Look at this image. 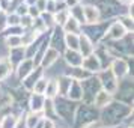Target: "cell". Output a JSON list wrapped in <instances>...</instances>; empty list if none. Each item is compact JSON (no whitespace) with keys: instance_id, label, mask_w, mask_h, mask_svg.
Segmentation results:
<instances>
[{"instance_id":"cell-1","label":"cell","mask_w":134,"mask_h":128,"mask_svg":"<svg viewBox=\"0 0 134 128\" xmlns=\"http://www.w3.org/2000/svg\"><path fill=\"white\" fill-rule=\"evenodd\" d=\"M131 115H133V105H127V104L113 99L105 109L99 110L98 122L104 128H116L121 122H124Z\"/></svg>"},{"instance_id":"cell-2","label":"cell","mask_w":134,"mask_h":128,"mask_svg":"<svg viewBox=\"0 0 134 128\" xmlns=\"http://www.w3.org/2000/svg\"><path fill=\"white\" fill-rule=\"evenodd\" d=\"M99 118V110H97L91 104H79L75 115H74V124L75 128H85L92 122H97Z\"/></svg>"},{"instance_id":"cell-3","label":"cell","mask_w":134,"mask_h":128,"mask_svg":"<svg viewBox=\"0 0 134 128\" xmlns=\"http://www.w3.org/2000/svg\"><path fill=\"white\" fill-rule=\"evenodd\" d=\"M53 104H54L56 116L60 118L62 121H65L66 124H72L74 115H75V110H77L79 104L74 103V101H69L65 97H56L53 99Z\"/></svg>"},{"instance_id":"cell-4","label":"cell","mask_w":134,"mask_h":128,"mask_svg":"<svg viewBox=\"0 0 134 128\" xmlns=\"http://www.w3.org/2000/svg\"><path fill=\"white\" fill-rule=\"evenodd\" d=\"M107 26H109L107 21H99L97 24H83L81 26V33L89 38L93 45H97L103 41L104 33L107 30Z\"/></svg>"},{"instance_id":"cell-5","label":"cell","mask_w":134,"mask_h":128,"mask_svg":"<svg viewBox=\"0 0 134 128\" xmlns=\"http://www.w3.org/2000/svg\"><path fill=\"white\" fill-rule=\"evenodd\" d=\"M80 85H81V92H83V97H81L83 104H91L92 105L93 97L101 91V86H99V81H98L97 75L87 77L86 80L80 81Z\"/></svg>"},{"instance_id":"cell-6","label":"cell","mask_w":134,"mask_h":128,"mask_svg":"<svg viewBox=\"0 0 134 128\" xmlns=\"http://www.w3.org/2000/svg\"><path fill=\"white\" fill-rule=\"evenodd\" d=\"M97 79H98V81H99L101 89L105 91V92H109V93H111V95L115 97L116 91H118V83H119V80L111 74V71H110L109 68H107V69H101V71L97 74Z\"/></svg>"},{"instance_id":"cell-7","label":"cell","mask_w":134,"mask_h":128,"mask_svg":"<svg viewBox=\"0 0 134 128\" xmlns=\"http://www.w3.org/2000/svg\"><path fill=\"white\" fill-rule=\"evenodd\" d=\"M109 69L111 71V74L118 80H122L130 75V65H128V60L124 59V57H115V59H111V62H110V65H109Z\"/></svg>"},{"instance_id":"cell-8","label":"cell","mask_w":134,"mask_h":128,"mask_svg":"<svg viewBox=\"0 0 134 128\" xmlns=\"http://www.w3.org/2000/svg\"><path fill=\"white\" fill-rule=\"evenodd\" d=\"M127 35H128L127 30H125V29L122 27L121 23L116 20V21H113V23H110V24L107 26V30H105V33H104L103 41H113V42H116V41L124 39ZM103 41H101V42H103Z\"/></svg>"},{"instance_id":"cell-9","label":"cell","mask_w":134,"mask_h":128,"mask_svg":"<svg viewBox=\"0 0 134 128\" xmlns=\"http://www.w3.org/2000/svg\"><path fill=\"white\" fill-rule=\"evenodd\" d=\"M50 32H51V33H50V38H48V47L56 50L57 53L62 54V53L65 51V42H63L65 33H63V30H62L60 27H57V26H54Z\"/></svg>"},{"instance_id":"cell-10","label":"cell","mask_w":134,"mask_h":128,"mask_svg":"<svg viewBox=\"0 0 134 128\" xmlns=\"http://www.w3.org/2000/svg\"><path fill=\"white\" fill-rule=\"evenodd\" d=\"M83 18H85L83 24H97V23H99L101 21V12H99L98 5H93V3L83 5Z\"/></svg>"},{"instance_id":"cell-11","label":"cell","mask_w":134,"mask_h":128,"mask_svg":"<svg viewBox=\"0 0 134 128\" xmlns=\"http://www.w3.org/2000/svg\"><path fill=\"white\" fill-rule=\"evenodd\" d=\"M60 56L62 54L60 53H57L56 50L47 47V50L44 51V54H42V59H41V62H39V66L42 68L44 71H47V69H50L56 62L60 59Z\"/></svg>"},{"instance_id":"cell-12","label":"cell","mask_w":134,"mask_h":128,"mask_svg":"<svg viewBox=\"0 0 134 128\" xmlns=\"http://www.w3.org/2000/svg\"><path fill=\"white\" fill-rule=\"evenodd\" d=\"M33 69H35V63H33L32 59H23L17 66L14 68V71H15V77H17L18 81L24 80L26 77L33 71Z\"/></svg>"},{"instance_id":"cell-13","label":"cell","mask_w":134,"mask_h":128,"mask_svg":"<svg viewBox=\"0 0 134 128\" xmlns=\"http://www.w3.org/2000/svg\"><path fill=\"white\" fill-rule=\"evenodd\" d=\"M44 69L41 66H35V69L32 71L27 77H26L24 80H21V85H23V89L24 91H29L32 92V89H33V86H35V83H36L39 79H42L44 77Z\"/></svg>"},{"instance_id":"cell-14","label":"cell","mask_w":134,"mask_h":128,"mask_svg":"<svg viewBox=\"0 0 134 128\" xmlns=\"http://www.w3.org/2000/svg\"><path fill=\"white\" fill-rule=\"evenodd\" d=\"M115 99V97L111 95V93H109V92H105V91H101L98 92L97 95L93 97V101H92V105L95 107L97 110H103V109H105L107 105H109L111 101Z\"/></svg>"},{"instance_id":"cell-15","label":"cell","mask_w":134,"mask_h":128,"mask_svg":"<svg viewBox=\"0 0 134 128\" xmlns=\"http://www.w3.org/2000/svg\"><path fill=\"white\" fill-rule=\"evenodd\" d=\"M63 60L68 68H79L83 63V56L77 50H65L63 51Z\"/></svg>"},{"instance_id":"cell-16","label":"cell","mask_w":134,"mask_h":128,"mask_svg":"<svg viewBox=\"0 0 134 128\" xmlns=\"http://www.w3.org/2000/svg\"><path fill=\"white\" fill-rule=\"evenodd\" d=\"M81 68L85 69L86 73H89L91 75H95L101 71V63L98 60V57L95 54H91L83 59V63H81Z\"/></svg>"},{"instance_id":"cell-17","label":"cell","mask_w":134,"mask_h":128,"mask_svg":"<svg viewBox=\"0 0 134 128\" xmlns=\"http://www.w3.org/2000/svg\"><path fill=\"white\" fill-rule=\"evenodd\" d=\"M93 51H95V45L92 44V41L87 36H85L83 33H80L79 35V53L83 56V59L93 54Z\"/></svg>"},{"instance_id":"cell-18","label":"cell","mask_w":134,"mask_h":128,"mask_svg":"<svg viewBox=\"0 0 134 128\" xmlns=\"http://www.w3.org/2000/svg\"><path fill=\"white\" fill-rule=\"evenodd\" d=\"M81 97H83V92H81V85L77 80H71V85L68 87V92L65 98H68L69 101H74V103H79L81 101Z\"/></svg>"},{"instance_id":"cell-19","label":"cell","mask_w":134,"mask_h":128,"mask_svg":"<svg viewBox=\"0 0 134 128\" xmlns=\"http://www.w3.org/2000/svg\"><path fill=\"white\" fill-rule=\"evenodd\" d=\"M44 103H45V97L44 95H38L32 92L29 97V110L32 113H42Z\"/></svg>"},{"instance_id":"cell-20","label":"cell","mask_w":134,"mask_h":128,"mask_svg":"<svg viewBox=\"0 0 134 128\" xmlns=\"http://www.w3.org/2000/svg\"><path fill=\"white\" fill-rule=\"evenodd\" d=\"M60 29L63 30V33H72V35H80L81 33V24L77 20H74L72 17H69Z\"/></svg>"},{"instance_id":"cell-21","label":"cell","mask_w":134,"mask_h":128,"mask_svg":"<svg viewBox=\"0 0 134 128\" xmlns=\"http://www.w3.org/2000/svg\"><path fill=\"white\" fill-rule=\"evenodd\" d=\"M26 59V51H24V47H18V48H12L9 50V57H8V60L11 62V65L14 68L18 65L20 62Z\"/></svg>"},{"instance_id":"cell-22","label":"cell","mask_w":134,"mask_h":128,"mask_svg":"<svg viewBox=\"0 0 134 128\" xmlns=\"http://www.w3.org/2000/svg\"><path fill=\"white\" fill-rule=\"evenodd\" d=\"M12 73H14V66L11 65V62L8 60V57H2L0 59V81L8 80Z\"/></svg>"},{"instance_id":"cell-23","label":"cell","mask_w":134,"mask_h":128,"mask_svg":"<svg viewBox=\"0 0 134 128\" xmlns=\"http://www.w3.org/2000/svg\"><path fill=\"white\" fill-rule=\"evenodd\" d=\"M44 97L47 99H54L57 97V79L56 77H51L47 81V87H45V92H44Z\"/></svg>"},{"instance_id":"cell-24","label":"cell","mask_w":134,"mask_h":128,"mask_svg":"<svg viewBox=\"0 0 134 128\" xmlns=\"http://www.w3.org/2000/svg\"><path fill=\"white\" fill-rule=\"evenodd\" d=\"M63 42H65V50H77L79 51V35L65 33Z\"/></svg>"},{"instance_id":"cell-25","label":"cell","mask_w":134,"mask_h":128,"mask_svg":"<svg viewBox=\"0 0 134 128\" xmlns=\"http://www.w3.org/2000/svg\"><path fill=\"white\" fill-rule=\"evenodd\" d=\"M68 12H69V17H72L74 20H77L80 24L83 26L85 18H83V5H81V3L75 5L74 8H69V9H68Z\"/></svg>"},{"instance_id":"cell-26","label":"cell","mask_w":134,"mask_h":128,"mask_svg":"<svg viewBox=\"0 0 134 128\" xmlns=\"http://www.w3.org/2000/svg\"><path fill=\"white\" fill-rule=\"evenodd\" d=\"M17 118H18V116L12 115L11 112H9L8 115L2 116V118H0V128H15Z\"/></svg>"},{"instance_id":"cell-27","label":"cell","mask_w":134,"mask_h":128,"mask_svg":"<svg viewBox=\"0 0 134 128\" xmlns=\"http://www.w3.org/2000/svg\"><path fill=\"white\" fill-rule=\"evenodd\" d=\"M68 18H69V12H68V9H65V11H59V12L53 14V21H54V26H57V27H62Z\"/></svg>"},{"instance_id":"cell-28","label":"cell","mask_w":134,"mask_h":128,"mask_svg":"<svg viewBox=\"0 0 134 128\" xmlns=\"http://www.w3.org/2000/svg\"><path fill=\"white\" fill-rule=\"evenodd\" d=\"M118 21L122 24V27L127 30V33H133L134 30V21L133 18H130L127 14L125 15H121V17H118Z\"/></svg>"},{"instance_id":"cell-29","label":"cell","mask_w":134,"mask_h":128,"mask_svg":"<svg viewBox=\"0 0 134 128\" xmlns=\"http://www.w3.org/2000/svg\"><path fill=\"white\" fill-rule=\"evenodd\" d=\"M5 45H6L9 50L12 48H18V47H23V42H21V36H5Z\"/></svg>"},{"instance_id":"cell-30","label":"cell","mask_w":134,"mask_h":128,"mask_svg":"<svg viewBox=\"0 0 134 128\" xmlns=\"http://www.w3.org/2000/svg\"><path fill=\"white\" fill-rule=\"evenodd\" d=\"M47 81H48V79H47V77H45V74H44L42 79H39L36 83H35V86H33L32 92H33V93H38V95H44L45 87H47Z\"/></svg>"},{"instance_id":"cell-31","label":"cell","mask_w":134,"mask_h":128,"mask_svg":"<svg viewBox=\"0 0 134 128\" xmlns=\"http://www.w3.org/2000/svg\"><path fill=\"white\" fill-rule=\"evenodd\" d=\"M6 23H8V27L18 26L20 24V17L15 12H6Z\"/></svg>"},{"instance_id":"cell-32","label":"cell","mask_w":134,"mask_h":128,"mask_svg":"<svg viewBox=\"0 0 134 128\" xmlns=\"http://www.w3.org/2000/svg\"><path fill=\"white\" fill-rule=\"evenodd\" d=\"M27 8H29V6L23 2V3H20L18 6L15 8V11H14V12L17 14L18 17H24V15H27Z\"/></svg>"},{"instance_id":"cell-33","label":"cell","mask_w":134,"mask_h":128,"mask_svg":"<svg viewBox=\"0 0 134 128\" xmlns=\"http://www.w3.org/2000/svg\"><path fill=\"white\" fill-rule=\"evenodd\" d=\"M6 27H8V23H6V12H5V11H2V12H0V33H3Z\"/></svg>"},{"instance_id":"cell-34","label":"cell","mask_w":134,"mask_h":128,"mask_svg":"<svg viewBox=\"0 0 134 128\" xmlns=\"http://www.w3.org/2000/svg\"><path fill=\"white\" fill-rule=\"evenodd\" d=\"M15 128H27V124H26V113H23L21 116H18V118H17Z\"/></svg>"},{"instance_id":"cell-35","label":"cell","mask_w":134,"mask_h":128,"mask_svg":"<svg viewBox=\"0 0 134 128\" xmlns=\"http://www.w3.org/2000/svg\"><path fill=\"white\" fill-rule=\"evenodd\" d=\"M45 3H47V0H36V3H35L36 9H38L41 14L45 12Z\"/></svg>"},{"instance_id":"cell-36","label":"cell","mask_w":134,"mask_h":128,"mask_svg":"<svg viewBox=\"0 0 134 128\" xmlns=\"http://www.w3.org/2000/svg\"><path fill=\"white\" fill-rule=\"evenodd\" d=\"M63 3H65V6H66L68 9H69V8H74L75 5H79V3H81V2H80V0H65Z\"/></svg>"},{"instance_id":"cell-37","label":"cell","mask_w":134,"mask_h":128,"mask_svg":"<svg viewBox=\"0 0 134 128\" xmlns=\"http://www.w3.org/2000/svg\"><path fill=\"white\" fill-rule=\"evenodd\" d=\"M85 128H101V124L99 122H92V124H89V125H86Z\"/></svg>"},{"instance_id":"cell-38","label":"cell","mask_w":134,"mask_h":128,"mask_svg":"<svg viewBox=\"0 0 134 128\" xmlns=\"http://www.w3.org/2000/svg\"><path fill=\"white\" fill-rule=\"evenodd\" d=\"M118 2H119V3H122V5H131V3H133L134 0H118Z\"/></svg>"},{"instance_id":"cell-39","label":"cell","mask_w":134,"mask_h":128,"mask_svg":"<svg viewBox=\"0 0 134 128\" xmlns=\"http://www.w3.org/2000/svg\"><path fill=\"white\" fill-rule=\"evenodd\" d=\"M23 2H24L27 6H32V5H35V3H36V0H23Z\"/></svg>"},{"instance_id":"cell-40","label":"cell","mask_w":134,"mask_h":128,"mask_svg":"<svg viewBox=\"0 0 134 128\" xmlns=\"http://www.w3.org/2000/svg\"><path fill=\"white\" fill-rule=\"evenodd\" d=\"M56 3H63V2H65V0H54Z\"/></svg>"},{"instance_id":"cell-41","label":"cell","mask_w":134,"mask_h":128,"mask_svg":"<svg viewBox=\"0 0 134 128\" xmlns=\"http://www.w3.org/2000/svg\"><path fill=\"white\" fill-rule=\"evenodd\" d=\"M0 12H2V6H0Z\"/></svg>"},{"instance_id":"cell-42","label":"cell","mask_w":134,"mask_h":128,"mask_svg":"<svg viewBox=\"0 0 134 128\" xmlns=\"http://www.w3.org/2000/svg\"><path fill=\"white\" fill-rule=\"evenodd\" d=\"M0 93H2V87H0Z\"/></svg>"}]
</instances>
